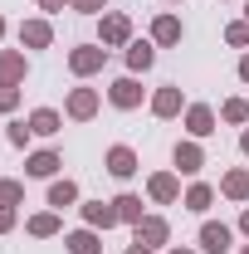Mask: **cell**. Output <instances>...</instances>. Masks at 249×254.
Returning <instances> with one entry per match:
<instances>
[{
  "mask_svg": "<svg viewBox=\"0 0 249 254\" xmlns=\"http://www.w3.org/2000/svg\"><path fill=\"white\" fill-rule=\"evenodd\" d=\"M240 147H245V157H249V127H245V132H240Z\"/></svg>",
  "mask_w": 249,
  "mask_h": 254,
  "instance_id": "34",
  "label": "cell"
},
{
  "mask_svg": "<svg viewBox=\"0 0 249 254\" xmlns=\"http://www.w3.org/2000/svg\"><path fill=\"white\" fill-rule=\"evenodd\" d=\"M230 245H235V230H230V225H220V220L200 225V250H205V254H225Z\"/></svg>",
  "mask_w": 249,
  "mask_h": 254,
  "instance_id": "7",
  "label": "cell"
},
{
  "mask_svg": "<svg viewBox=\"0 0 249 254\" xmlns=\"http://www.w3.org/2000/svg\"><path fill=\"white\" fill-rule=\"evenodd\" d=\"M186 132H190V137H210V132H215V108L190 103V108H186Z\"/></svg>",
  "mask_w": 249,
  "mask_h": 254,
  "instance_id": "12",
  "label": "cell"
},
{
  "mask_svg": "<svg viewBox=\"0 0 249 254\" xmlns=\"http://www.w3.org/2000/svg\"><path fill=\"white\" fill-rule=\"evenodd\" d=\"M240 235H249V210H245V215H240Z\"/></svg>",
  "mask_w": 249,
  "mask_h": 254,
  "instance_id": "35",
  "label": "cell"
},
{
  "mask_svg": "<svg viewBox=\"0 0 249 254\" xmlns=\"http://www.w3.org/2000/svg\"><path fill=\"white\" fill-rule=\"evenodd\" d=\"M220 118H225V123H249V103L245 98H225V103H220Z\"/></svg>",
  "mask_w": 249,
  "mask_h": 254,
  "instance_id": "25",
  "label": "cell"
},
{
  "mask_svg": "<svg viewBox=\"0 0 249 254\" xmlns=\"http://www.w3.org/2000/svg\"><path fill=\"white\" fill-rule=\"evenodd\" d=\"M152 64H156V49L147 39H132V44H127V68H132V73H147Z\"/></svg>",
  "mask_w": 249,
  "mask_h": 254,
  "instance_id": "18",
  "label": "cell"
},
{
  "mask_svg": "<svg viewBox=\"0 0 249 254\" xmlns=\"http://www.w3.org/2000/svg\"><path fill=\"white\" fill-rule=\"evenodd\" d=\"M181 108H186V98H181L176 83H166V88L152 93V118H181Z\"/></svg>",
  "mask_w": 249,
  "mask_h": 254,
  "instance_id": "8",
  "label": "cell"
},
{
  "mask_svg": "<svg viewBox=\"0 0 249 254\" xmlns=\"http://www.w3.org/2000/svg\"><path fill=\"white\" fill-rule=\"evenodd\" d=\"M59 127H63V118L54 113V108H34V113H30V132H34V137H54Z\"/></svg>",
  "mask_w": 249,
  "mask_h": 254,
  "instance_id": "19",
  "label": "cell"
},
{
  "mask_svg": "<svg viewBox=\"0 0 249 254\" xmlns=\"http://www.w3.org/2000/svg\"><path fill=\"white\" fill-rule=\"evenodd\" d=\"M147 195H152L156 205H176V200H181V181H176V171H156L152 181H147Z\"/></svg>",
  "mask_w": 249,
  "mask_h": 254,
  "instance_id": "6",
  "label": "cell"
},
{
  "mask_svg": "<svg viewBox=\"0 0 249 254\" xmlns=\"http://www.w3.org/2000/svg\"><path fill=\"white\" fill-rule=\"evenodd\" d=\"M166 240H171V225L161 215H142L132 225V245H142V250H166Z\"/></svg>",
  "mask_w": 249,
  "mask_h": 254,
  "instance_id": "2",
  "label": "cell"
},
{
  "mask_svg": "<svg viewBox=\"0 0 249 254\" xmlns=\"http://www.w3.org/2000/svg\"><path fill=\"white\" fill-rule=\"evenodd\" d=\"M68 5H73L78 15H103V10H108V0H68Z\"/></svg>",
  "mask_w": 249,
  "mask_h": 254,
  "instance_id": "30",
  "label": "cell"
},
{
  "mask_svg": "<svg viewBox=\"0 0 249 254\" xmlns=\"http://www.w3.org/2000/svg\"><path fill=\"white\" fill-rule=\"evenodd\" d=\"M25 73H30V64L20 49H0V83H25Z\"/></svg>",
  "mask_w": 249,
  "mask_h": 254,
  "instance_id": "14",
  "label": "cell"
},
{
  "mask_svg": "<svg viewBox=\"0 0 249 254\" xmlns=\"http://www.w3.org/2000/svg\"><path fill=\"white\" fill-rule=\"evenodd\" d=\"M152 39L156 44H181V20H176V15H156L152 20Z\"/></svg>",
  "mask_w": 249,
  "mask_h": 254,
  "instance_id": "20",
  "label": "cell"
},
{
  "mask_svg": "<svg viewBox=\"0 0 249 254\" xmlns=\"http://www.w3.org/2000/svg\"><path fill=\"white\" fill-rule=\"evenodd\" d=\"M83 220L93 225V230H113V225H123L113 200H88V205H83Z\"/></svg>",
  "mask_w": 249,
  "mask_h": 254,
  "instance_id": "13",
  "label": "cell"
},
{
  "mask_svg": "<svg viewBox=\"0 0 249 254\" xmlns=\"http://www.w3.org/2000/svg\"><path fill=\"white\" fill-rule=\"evenodd\" d=\"M20 108V83H0V113H15Z\"/></svg>",
  "mask_w": 249,
  "mask_h": 254,
  "instance_id": "28",
  "label": "cell"
},
{
  "mask_svg": "<svg viewBox=\"0 0 249 254\" xmlns=\"http://www.w3.org/2000/svg\"><path fill=\"white\" fill-rule=\"evenodd\" d=\"M63 5H68V0H39V10H49V15H54V10H63Z\"/></svg>",
  "mask_w": 249,
  "mask_h": 254,
  "instance_id": "32",
  "label": "cell"
},
{
  "mask_svg": "<svg viewBox=\"0 0 249 254\" xmlns=\"http://www.w3.org/2000/svg\"><path fill=\"white\" fill-rule=\"evenodd\" d=\"M240 78L249 83V49H245V59H240Z\"/></svg>",
  "mask_w": 249,
  "mask_h": 254,
  "instance_id": "33",
  "label": "cell"
},
{
  "mask_svg": "<svg viewBox=\"0 0 249 254\" xmlns=\"http://www.w3.org/2000/svg\"><path fill=\"white\" fill-rule=\"evenodd\" d=\"M127 254H152V250H142V245H132V250H127Z\"/></svg>",
  "mask_w": 249,
  "mask_h": 254,
  "instance_id": "36",
  "label": "cell"
},
{
  "mask_svg": "<svg viewBox=\"0 0 249 254\" xmlns=\"http://www.w3.org/2000/svg\"><path fill=\"white\" fill-rule=\"evenodd\" d=\"M108 171H113L118 181H127V176L137 171V152H132V147H123V142H118V147H108Z\"/></svg>",
  "mask_w": 249,
  "mask_h": 254,
  "instance_id": "15",
  "label": "cell"
},
{
  "mask_svg": "<svg viewBox=\"0 0 249 254\" xmlns=\"http://www.w3.org/2000/svg\"><path fill=\"white\" fill-rule=\"evenodd\" d=\"M166 254H195V250H181V245H176V250H166Z\"/></svg>",
  "mask_w": 249,
  "mask_h": 254,
  "instance_id": "37",
  "label": "cell"
},
{
  "mask_svg": "<svg viewBox=\"0 0 249 254\" xmlns=\"http://www.w3.org/2000/svg\"><path fill=\"white\" fill-rule=\"evenodd\" d=\"M73 200H78V181H68V176L63 181H49V205L54 210H68Z\"/></svg>",
  "mask_w": 249,
  "mask_h": 254,
  "instance_id": "21",
  "label": "cell"
},
{
  "mask_svg": "<svg viewBox=\"0 0 249 254\" xmlns=\"http://www.w3.org/2000/svg\"><path fill=\"white\" fill-rule=\"evenodd\" d=\"M171 161H176V171H181V176H195V171L205 166V152H200V142L190 137V142H176V152H171Z\"/></svg>",
  "mask_w": 249,
  "mask_h": 254,
  "instance_id": "9",
  "label": "cell"
},
{
  "mask_svg": "<svg viewBox=\"0 0 249 254\" xmlns=\"http://www.w3.org/2000/svg\"><path fill=\"white\" fill-rule=\"evenodd\" d=\"M20 44H25V49H49V44H54V25H49V20H25V25H20Z\"/></svg>",
  "mask_w": 249,
  "mask_h": 254,
  "instance_id": "10",
  "label": "cell"
},
{
  "mask_svg": "<svg viewBox=\"0 0 249 254\" xmlns=\"http://www.w3.org/2000/svg\"><path fill=\"white\" fill-rule=\"evenodd\" d=\"M240 254H249V245H245V250H240Z\"/></svg>",
  "mask_w": 249,
  "mask_h": 254,
  "instance_id": "40",
  "label": "cell"
},
{
  "mask_svg": "<svg viewBox=\"0 0 249 254\" xmlns=\"http://www.w3.org/2000/svg\"><path fill=\"white\" fill-rule=\"evenodd\" d=\"M113 205H118V220H123V225H137V220H142V195L123 190V195H118Z\"/></svg>",
  "mask_w": 249,
  "mask_h": 254,
  "instance_id": "23",
  "label": "cell"
},
{
  "mask_svg": "<svg viewBox=\"0 0 249 254\" xmlns=\"http://www.w3.org/2000/svg\"><path fill=\"white\" fill-rule=\"evenodd\" d=\"M0 39H5V15H0Z\"/></svg>",
  "mask_w": 249,
  "mask_h": 254,
  "instance_id": "38",
  "label": "cell"
},
{
  "mask_svg": "<svg viewBox=\"0 0 249 254\" xmlns=\"http://www.w3.org/2000/svg\"><path fill=\"white\" fill-rule=\"evenodd\" d=\"M103 64H108L103 44H73L68 49V73L73 78H93V73H103Z\"/></svg>",
  "mask_w": 249,
  "mask_h": 254,
  "instance_id": "1",
  "label": "cell"
},
{
  "mask_svg": "<svg viewBox=\"0 0 249 254\" xmlns=\"http://www.w3.org/2000/svg\"><path fill=\"white\" fill-rule=\"evenodd\" d=\"M98 44L103 49H127L132 44V20L127 15H103L98 20Z\"/></svg>",
  "mask_w": 249,
  "mask_h": 254,
  "instance_id": "3",
  "label": "cell"
},
{
  "mask_svg": "<svg viewBox=\"0 0 249 254\" xmlns=\"http://www.w3.org/2000/svg\"><path fill=\"white\" fill-rule=\"evenodd\" d=\"M63 166V157L54 152V147H44V152H30V161H25V171L30 176H39V181H54V171Z\"/></svg>",
  "mask_w": 249,
  "mask_h": 254,
  "instance_id": "11",
  "label": "cell"
},
{
  "mask_svg": "<svg viewBox=\"0 0 249 254\" xmlns=\"http://www.w3.org/2000/svg\"><path fill=\"white\" fill-rule=\"evenodd\" d=\"M30 137H34V132H30V123H10V127H5V142H10V147H25Z\"/></svg>",
  "mask_w": 249,
  "mask_h": 254,
  "instance_id": "29",
  "label": "cell"
},
{
  "mask_svg": "<svg viewBox=\"0 0 249 254\" xmlns=\"http://www.w3.org/2000/svg\"><path fill=\"white\" fill-rule=\"evenodd\" d=\"M245 20H249V0H245Z\"/></svg>",
  "mask_w": 249,
  "mask_h": 254,
  "instance_id": "39",
  "label": "cell"
},
{
  "mask_svg": "<svg viewBox=\"0 0 249 254\" xmlns=\"http://www.w3.org/2000/svg\"><path fill=\"white\" fill-rule=\"evenodd\" d=\"M63 113H68L73 123H88V118H98V88H68V98H63Z\"/></svg>",
  "mask_w": 249,
  "mask_h": 254,
  "instance_id": "5",
  "label": "cell"
},
{
  "mask_svg": "<svg viewBox=\"0 0 249 254\" xmlns=\"http://www.w3.org/2000/svg\"><path fill=\"white\" fill-rule=\"evenodd\" d=\"M15 230V205H0V235H10Z\"/></svg>",
  "mask_w": 249,
  "mask_h": 254,
  "instance_id": "31",
  "label": "cell"
},
{
  "mask_svg": "<svg viewBox=\"0 0 249 254\" xmlns=\"http://www.w3.org/2000/svg\"><path fill=\"white\" fill-rule=\"evenodd\" d=\"M220 195H225V200H249V171H245V166L225 171V181H220Z\"/></svg>",
  "mask_w": 249,
  "mask_h": 254,
  "instance_id": "16",
  "label": "cell"
},
{
  "mask_svg": "<svg viewBox=\"0 0 249 254\" xmlns=\"http://www.w3.org/2000/svg\"><path fill=\"white\" fill-rule=\"evenodd\" d=\"M30 230L34 240H49V235H59V210H39V215H30Z\"/></svg>",
  "mask_w": 249,
  "mask_h": 254,
  "instance_id": "22",
  "label": "cell"
},
{
  "mask_svg": "<svg viewBox=\"0 0 249 254\" xmlns=\"http://www.w3.org/2000/svg\"><path fill=\"white\" fill-rule=\"evenodd\" d=\"M108 103H113V108H123V113L142 108V83H137V73H123V78H113V83H108Z\"/></svg>",
  "mask_w": 249,
  "mask_h": 254,
  "instance_id": "4",
  "label": "cell"
},
{
  "mask_svg": "<svg viewBox=\"0 0 249 254\" xmlns=\"http://www.w3.org/2000/svg\"><path fill=\"white\" fill-rule=\"evenodd\" d=\"M210 200H215V190L205 186V181H195V186L186 190V210H195V215H205V210H210Z\"/></svg>",
  "mask_w": 249,
  "mask_h": 254,
  "instance_id": "24",
  "label": "cell"
},
{
  "mask_svg": "<svg viewBox=\"0 0 249 254\" xmlns=\"http://www.w3.org/2000/svg\"><path fill=\"white\" fill-rule=\"evenodd\" d=\"M0 205H25V181H0Z\"/></svg>",
  "mask_w": 249,
  "mask_h": 254,
  "instance_id": "26",
  "label": "cell"
},
{
  "mask_svg": "<svg viewBox=\"0 0 249 254\" xmlns=\"http://www.w3.org/2000/svg\"><path fill=\"white\" fill-rule=\"evenodd\" d=\"M63 245H68V254H103V240H98V230H93V225L73 230V235H68Z\"/></svg>",
  "mask_w": 249,
  "mask_h": 254,
  "instance_id": "17",
  "label": "cell"
},
{
  "mask_svg": "<svg viewBox=\"0 0 249 254\" xmlns=\"http://www.w3.org/2000/svg\"><path fill=\"white\" fill-rule=\"evenodd\" d=\"M225 39H230L235 49H249V20H235V25L225 30Z\"/></svg>",
  "mask_w": 249,
  "mask_h": 254,
  "instance_id": "27",
  "label": "cell"
}]
</instances>
